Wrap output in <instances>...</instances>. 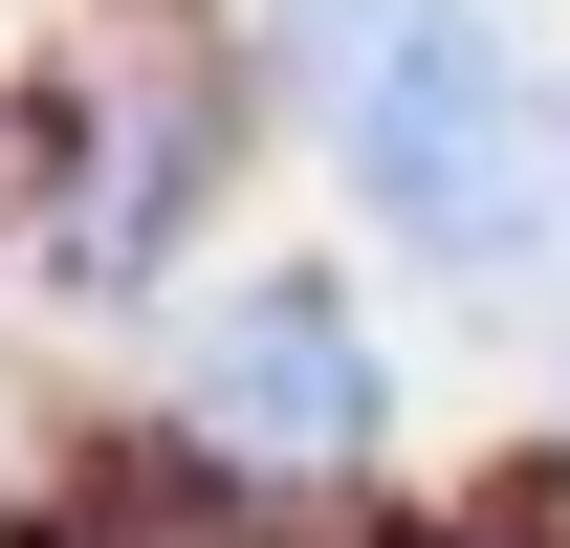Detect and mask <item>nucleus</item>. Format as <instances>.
Segmentation results:
<instances>
[{"instance_id": "nucleus-1", "label": "nucleus", "mask_w": 570, "mask_h": 548, "mask_svg": "<svg viewBox=\"0 0 570 548\" xmlns=\"http://www.w3.org/2000/svg\"><path fill=\"white\" fill-rule=\"evenodd\" d=\"M264 45L352 133V176H373L395 242H439V264H504L527 242V88H504L483 0H264Z\"/></svg>"}, {"instance_id": "nucleus-2", "label": "nucleus", "mask_w": 570, "mask_h": 548, "mask_svg": "<svg viewBox=\"0 0 570 548\" xmlns=\"http://www.w3.org/2000/svg\"><path fill=\"white\" fill-rule=\"evenodd\" d=\"M198 461L219 482H352L373 461V330L330 307V285H242L198 330Z\"/></svg>"}, {"instance_id": "nucleus-3", "label": "nucleus", "mask_w": 570, "mask_h": 548, "mask_svg": "<svg viewBox=\"0 0 570 548\" xmlns=\"http://www.w3.org/2000/svg\"><path fill=\"white\" fill-rule=\"evenodd\" d=\"M198 176H219V110H198L176 67H132V88H88V133H67V198H45V264H67L88 307H110V285H132L154 242L198 219Z\"/></svg>"}]
</instances>
